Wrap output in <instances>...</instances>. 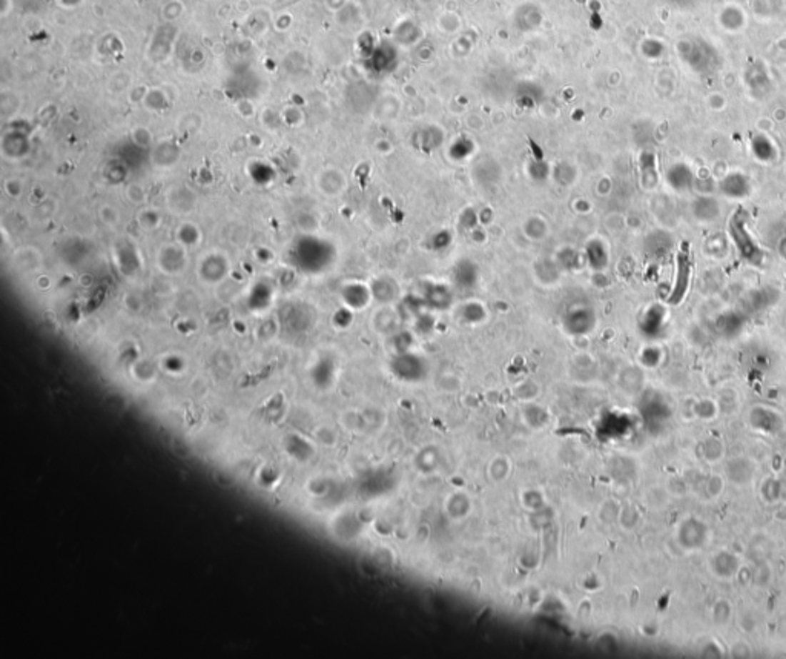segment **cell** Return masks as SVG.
Returning <instances> with one entry per match:
<instances>
[{
	"label": "cell",
	"mask_w": 786,
	"mask_h": 659,
	"mask_svg": "<svg viewBox=\"0 0 786 659\" xmlns=\"http://www.w3.org/2000/svg\"><path fill=\"white\" fill-rule=\"evenodd\" d=\"M748 223H750V212L745 208H737L731 214V217L728 220V232L742 259L747 263L759 267L763 264L765 254H763V249L759 246V243L755 242L752 234L750 232Z\"/></svg>",
	"instance_id": "cell-1"
},
{
	"label": "cell",
	"mask_w": 786,
	"mask_h": 659,
	"mask_svg": "<svg viewBox=\"0 0 786 659\" xmlns=\"http://www.w3.org/2000/svg\"><path fill=\"white\" fill-rule=\"evenodd\" d=\"M676 264H677L676 266V280H675V286H672V291H671L670 298H668L670 304H679L683 300V298H685V295L688 292L690 282H691V272H692V262H691V254H690L687 246H683L682 251L677 254Z\"/></svg>",
	"instance_id": "cell-2"
},
{
	"label": "cell",
	"mask_w": 786,
	"mask_h": 659,
	"mask_svg": "<svg viewBox=\"0 0 786 659\" xmlns=\"http://www.w3.org/2000/svg\"><path fill=\"white\" fill-rule=\"evenodd\" d=\"M694 214L699 220L710 222L719 215V204L714 199H699L694 202Z\"/></svg>",
	"instance_id": "cell-3"
},
{
	"label": "cell",
	"mask_w": 786,
	"mask_h": 659,
	"mask_svg": "<svg viewBox=\"0 0 786 659\" xmlns=\"http://www.w3.org/2000/svg\"><path fill=\"white\" fill-rule=\"evenodd\" d=\"M213 481H216L220 487L223 489H231L236 486V480H233L228 472L224 470H217L213 472Z\"/></svg>",
	"instance_id": "cell-4"
}]
</instances>
